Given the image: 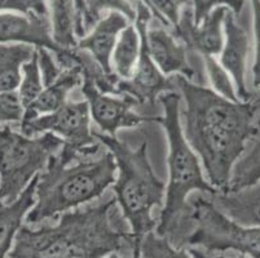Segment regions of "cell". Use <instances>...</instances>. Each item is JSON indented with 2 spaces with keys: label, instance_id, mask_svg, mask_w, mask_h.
<instances>
[{
  "label": "cell",
  "instance_id": "obj_4",
  "mask_svg": "<svg viewBox=\"0 0 260 258\" xmlns=\"http://www.w3.org/2000/svg\"><path fill=\"white\" fill-rule=\"evenodd\" d=\"M101 145L114 158L118 177L113 183L115 200L120 205L123 217L127 219L134 236V258H138V248L144 235L155 229L152 212L165 203L166 183L155 176L148 155V142L132 149L117 136L93 132Z\"/></svg>",
  "mask_w": 260,
  "mask_h": 258
},
{
  "label": "cell",
  "instance_id": "obj_8",
  "mask_svg": "<svg viewBox=\"0 0 260 258\" xmlns=\"http://www.w3.org/2000/svg\"><path fill=\"white\" fill-rule=\"evenodd\" d=\"M91 114L87 101H66L58 110L40 115L32 120L20 122V132L27 137L53 133L62 139L63 146L83 156L96 155L104 149L89 127Z\"/></svg>",
  "mask_w": 260,
  "mask_h": 258
},
{
  "label": "cell",
  "instance_id": "obj_1",
  "mask_svg": "<svg viewBox=\"0 0 260 258\" xmlns=\"http://www.w3.org/2000/svg\"><path fill=\"white\" fill-rule=\"evenodd\" d=\"M174 80L185 103L180 110L184 136L200 158L209 183L225 194L233 167L256 132L257 107L251 101L224 98L184 77Z\"/></svg>",
  "mask_w": 260,
  "mask_h": 258
},
{
  "label": "cell",
  "instance_id": "obj_27",
  "mask_svg": "<svg viewBox=\"0 0 260 258\" xmlns=\"http://www.w3.org/2000/svg\"><path fill=\"white\" fill-rule=\"evenodd\" d=\"M141 2L148 7L155 21L169 28H174L179 22L183 9L191 6V0H141Z\"/></svg>",
  "mask_w": 260,
  "mask_h": 258
},
{
  "label": "cell",
  "instance_id": "obj_26",
  "mask_svg": "<svg viewBox=\"0 0 260 258\" xmlns=\"http://www.w3.org/2000/svg\"><path fill=\"white\" fill-rule=\"evenodd\" d=\"M203 65L206 68L207 79H209L210 84H211V89L216 92L219 96L224 97L231 101H240L237 97V92H236L235 84L232 80L231 75L225 71V68L215 60V57L206 56L202 57Z\"/></svg>",
  "mask_w": 260,
  "mask_h": 258
},
{
  "label": "cell",
  "instance_id": "obj_2",
  "mask_svg": "<svg viewBox=\"0 0 260 258\" xmlns=\"http://www.w3.org/2000/svg\"><path fill=\"white\" fill-rule=\"evenodd\" d=\"M115 196L93 207L61 214L53 226L32 230L23 226L6 258H103L134 245L131 233L113 226Z\"/></svg>",
  "mask_w": 260,
  "mask_h": 258
},
{
  "label": "cell",
  "instance_id": "obj_6",
  "mask_svg": "<svg viewBox=\"0 0 260 258\" xmlns=\"http://www.w3.org/2000/svg\"><path fill=\"white\" fill-rule=\"evenodd\" d=\"M201 194L189 196L185 210L166 238L170 241L183 238L191 248L201 247L206 252L236 250L240 254L260 258V227L237 224L212 203L209 194Z\"/></svg>",
  "mask_w": 260,
  "mask_h": 258
},
{
  "label": "cell",
  "instance_id": "obj_19",
  "mask_svg": "<svg viewBox=\"0 0 260 258\" xmlns=\"http://www.w3.org/2000/svg\"><path fill=\"white\" fill-rule=\"evenodd\" d=\"M47 11L51 39L57 51L77 48L79 18L75 0H48Z\"/></svg>",
  "mask_w": 260,
  "mask_h": 258
},
{
  "label": "cell",
  "instance_id": "obj_17",
  "mask_svg": "<svg viewBox=\"0 0 260 258\" xmlns=\"http://www.w3.org/2000/svg\"><path fill=\"white\" fill-rule=\"evenodd\" d=\"M221 212L246 227H260V181L237 193L209 195Z\"/></svg>",
  "mask_w": 260,
  "mask_h": 258
},
{
  "label": "cell",
  "instance_id": "obj_25",
  "mask_svg": "<svg viewBox=\"0 0 260 258\" xmlns=\"http://www.w3.org/2000/svg\"><path fill=\"white\" fill-rule=\"evenodd\" d=\"M43 88L44 85L42 82V75H40L38 53L37 49H35V53L31 57V60L27 61L22 66V77H21L20 85L17 88L18 98H20L22 107H27L30 103L34 102L38 96L42 93Z\"/></svg>",
  "mask_w": 260,
  "mask_h": 258
},
{
  "label": "cell",
  "instance_id": "obj_32",
  "mask_svg": "<svg viewBox=\"0 0 260 258\" xmlns=\"http://www.w3.org/2000/svg\"><path fill=\"white\" fill-rule=\"evenodd\" d=\"M254 17V63H252V84L260 91V0H250Z\"/></svg>",
  "mask_w": 260,
  "mask_h": 258
},
{
  "label": "cell",
  "instance_id": "obj_33",
  "mask_svg": "<svg viewBox=\"0 0 260 258\" xmlns=\"http://www.w3.org/2000/svg\"><path fill=\"white\" fill-rule=\"evenodd\" d=\"M189 253H190L194 258H231V257H225V255H210L207 254L206 252H202L201 249H198V248H190V249H189ZM233 258H246V255L240 254L237 255V257H233Z\"/></svg>",
  "mask_w": 260,
  "mask_h": 258
},
{
  "label": "cell",
  "instance_id": "obj_12",
  "mask_svg": "<svg viewBox=\"0 0 260 258\" xmlns=\"http://www.w3.org/2000/svg\"><path fill=\"white\" fill-rule=\"evenodd\" d=\"M241 13L237 16L231 9L226 12L223 25L224 46L220 52L219 63L231 75L238 99L251 101L252 94L246 83L247 61L251 52V36L241 20Z\"/></svg>",
  "mask_w": 260,
  "mask_h": 258
},
{
  "label": "cell",
  "instance_id": "obj_28",
  "mask_svg": "<svg viewBox=\"0 0 260 258\" xmlns=\"http://www.w3.org/2000/svg\"><path fill=\"white\" fill-rule=\"evenodd\" d=\"M48 0H0V13H18L25 16H48Z\"/></svg>",
  "mask_w": 260,
  "mask_h": 258
},
{
  "label": "cell",
  "instance_id": "obj_22",
  "mask_svg": "<svg viewBox=\"0 0 260 258\" xmlns=\"http://www.w3.org/2000/svg\"><path fill=\"white\" fill-rule=\"evenodd\" d=\"M140 53V36L136 27L127 26L118 38L113 49L110 66L119 79L127 80L132 77Z\"/></svg>",
  "mask_w": 260,
  "mask_h": 258
},
{
  "label": "cell",
  "instance_id": "obj_20",
  "mask_svg": "<svg viewBox=\"0 0 260 258\" xmlns=\"http://www.w3.org/2000/svg\"><path fill=\"white\" fill-rule=\"evenodd\" d=\"M35 49L23 43H0V93L17 91L22 66L31 60Z\"/></svg>",
  "mask_w": 260,
  "mask_h": 258
},
{
  "label": "cell",
  "instance_id": "obj_11",
  "mask_svg": "<svg viewBox=\"0 0 260 258\" xmlns=\"http://www.w3.org/2000/svg\"><path fill=\"white\" fill-rule=\"evenodd\" d=\"M229 8L216 7L198 25L194 23L191 6L183 9L179 22L170 31L181 42L188 52L201 57L217 56L224 46V18Z\"/></svg>",
  "mask_w": 260,
  "mask_h": 258
},
{
  "label": "cell",
  "instance_id": "obj_7",
  "mask_svg": "<svg viewBox=\"0 0 260 258\" xmlns=\"http://www.w3.org/2000/svg\"><path fill=\"white\" fill-rule=\"evenodd\" d=\"M62 146L49 132L27 137L11 124L0 125V205L15 202Z\"/></svg>",
  "mask_w": 260,
  "mask_h": 258
},
{
  "label": "cell",
  "instance_id": "obj_23",
  "mask_svg": "<svg viewBox=\"0 0 260 258\" xmlns=\"http://www.w3.org/2000/svg\"><path fill=\"white\" fill-rule=\"evenodd\" d=\"M109 12H119L129 22L136 18V6L129 0H83L79 16V39L86 36L104 17V13Z\"/></svg>",
  "mask_w": 260,
  "mask_h": 258
},
{
  "label": "cell",
  "instance_id": "obj_16",
  "mask_svg": "<svg viewBox=\"0 0 260 258\" xmlns=\"http://www.w3.org/2000/svg\"><path fill=\"white\" fill-rule=\"evenodd\" d=\"M82 84V72L78 66L62 68L60 77L51 84L46 85L42 93L34 102L23 108V117L21 122L32 120L40 115L51 114L58 110L68 101V96L72 91Z\"/></svg>",
  "mask_w": 260,
  "mask_h": 258
},
{
  "label": "cell",
  "instance_id": "obj_9",
  "mask_svg": "<svg viewBox=\"0 0 260 258\" xmlns=\"http://www.w3.org/2000/svg\"><path fill=\"white\" fill-rule=\"evenodd\" d=\"M135 6L136 18L134 22L140 36V53L132 77L127 80L120 79L118 83V96H128L138 105H144L153 103L160 94L177 91L174 78L162 74L149 53L146 31L153 20L152 13L141 0H135Z\"/></svg>",
  "mask_w": 260,
  "mask_h": 258
},
{
  "label": "cell",
  "instance_id": "obj_10",
  "mask_svg": "<svg viewBox=\"0 0 260 258\" xmlns=\"http://www.w3.org/2000/svg\"><path fill=\"white\" fill-rule=\"evenodd\" d=\"M80 91L88 103L91 118L104 134L114 137L122 128H134L149 122L154 123L155 117H143L132 110V107L138 106V102L131 97L103 93L87 79H82Z\"/></svg>",
  "mask_w": 260,
  "mask_h": 258
},
{
  "label": "cell",
  "instance_id": "obj_24",
  "mask_svg": "<svg viewBox=\"0 0 260 258\" xmlns=\"http://www.w3.org/2000/svg\"><path fill=\"white\" fill-rule=\"evenodd\" d=\"M138 258H194L184 248H177L165 236L150 231L141 239Z\"/></svg>",
  "mask_w": 260,
  "mask_h": 258
},
{
  "label": "cell",
  "instance_id": "obj_21",
  "mask_svg": "<svg viewBox=\"0 0 260 258\" xmlns=\"http://www.w3.org/2000/svg\"><path fill=\"white\" fill-rule=\"evenodd\" d=\"M249 143V149L233 167L225 194L237 193L260 181V117L256 119V132Z\"/></svg>",
  "mask_w": 260,
  "mask_h": 258
},
{
  "label": "cell",
  "instance_id": "obj_31",
  "mask_svg": "<svg viewBox=\"0 0 260 258\" xmlns=\"http://www.w3.org/2000/svg\"><path fill=\"white\" fill-rule=\"evenodd\" d=\"M38 62H39L40 75H42V82L43 85L51 84L54 80L60 77L62 68L56 62L53 53L47 48H37Z\"/></svg>",
  "mask_w": 260,
  "mask_h": 258
},
{
  "label": "cell",
  "instance_id": "obj_35",
  "mask_svg": "<svg viewBox=\"0 0 260 258\" xmlns=\"http://www.w3.org/2000/svg\"><path fill=\"white\" fill-rule=\"evenodd\" d=\"M103 258H122V257H120L117 252H113V253H109V254L104 255Z\"/></svg>",
  "mask_w": 260,
  "mask_h": 258
},
{
  "label": "cell",
  "instance_id": "obj_13",
  "mask_svg": "<svg viewBox=\"0 0 260 258\" xmlns=\"http://www.w3.org/2000/svg\"><path fill=\"white\" fill-rule=\"evenodd\" d=\"M146 43L150 57L162 74L166 77L175 74L190 82L196 79L197 72L188 61V49L174 36L169 27L158 21L155 26L149 23Z\"/></svg>",
  "mask_w": 260,
  "mask_h": 258
},
{
  "label": "cell",
  "instance_id": "obj_29",
  "mask_svg": "<svg viewBox=\"0 0 260 258\" xmlns=\"http://www.w3.org/2000/svg\"><path fill=\"white\" fill-rule=\"evenodd\" d=\"M216 7H226L238 16L245 8V0H191L196 25H198Z\"/></svg>",
  "mask_w": 260,
  "mask_h": 258
},
{
  "label": "cell",
  "instance_id": "obj_14",
  "mask_svg": "<svg viewBox=\"0 0 260 258\" xmlns=\"http://www.w3.org/2000/svg\"><path fill=\"white\" fill-rule=\"evenodd\" d=\"M0 43H23L52 53L57 51L51 39L48 16L0 13Z\"/></svg>",
  "mask_w": 260,
  "mask_h": 258
},
{
  "label": "cell",
  "instance_id": "obj_15",
  "mask_svg": "<svg viewBox=\"0 0 260 258\" xmlns=\"http://www.w3.org/2000/svg\"><path fill=\"white\" fill-rule=\"evenodd\" d=\"M128 25L129 21L126 16L119 12H109L86 36L78 40V48L88 52L108 74H114L110 66L113 49L120 32Z\"/></svg>",
  "mask_w": 260,
  "mask_h": 258
},
{
  "label": "cell",
  "instance_id": "obj_34",
  "mask_svg": "<svg viewBox=\"0 0 260 258\" xmlns=\"http://www.w3.org/2000/svg\"><path fill=\"white\" fill-rule=\"evenodd\" d=\"M77 3V9H78V18L80 16V11H82V7H83V0H75ZM78 36H79V32H78Z\"/></svg>",
  "mask_w": 260,
  "mask_h": 258
},
{
  "label": "cell",
  "instance_id": "obj_3",
  "mask_svg": "<svg viewBox=\"0 0 260 258\" xmlns=\"http://www.w3.org/2000/svg\"><path fill=\"white\" fill-rule=\"evenodd\" d=\"M115 174L114 158L105 146L89 156L62 146L39 173L35 204L26 214V222L38 225L77 209L103 195L114 183Z\"/></svg>",
  "mask_w": 260,
  "mask_h": 258
},
{
  "label": "cell",
  "instance_id": "obj_30",
  "mask_svg": "<svg viewBox=\"0 0 260 258\" xmlns=\"http://www.w3.org/2000/svg\"><path fill=\"white\" fill-rule=\"evenodd\" d=\"M23 117V107L17 91L0 93V125L20 123Z\"/></svg>",
  "mask_w": 260,
  "mask_h": 258
},
{
  "label": "cell",
  "instance_id": "obj_18",
  "mask_svg": "<svg viewBox=\"0 0 260 258\" xmlns=\"http://www.w3.org/2000/svg\"><path fill=\"white\" fill-rule=\"evenodd\" d=\"M39 174L31 179L27 188L11 204L0 205V258H6L18 230L22 227L26 214L35 204V190H37Z\"/></svg>",
  "mask_w": 260,
  "mask_h": 258
},
{
  "label": "cell",
  "instance_id": "obj_5",
  "mask_svg": "<svg viewBox=\"0 0 260 258\" xmlns=\"http://www.w3.org/2000/svg\"><path fill=\"white\" fill-rule=\"evenodd\" d=\"M165 114L155 117L158 123L166 131L169 138V183L166 186L165 203L160 210L157 234L166 236L175 222L180 218L191 193L215 195V190L203 176L200 158L193 151L184 136L180 120L181 96L179 92H167L158 97Z\"/></svg>",
  "mask_w": 260,
  "mask_h": 258
}]
</instances>
